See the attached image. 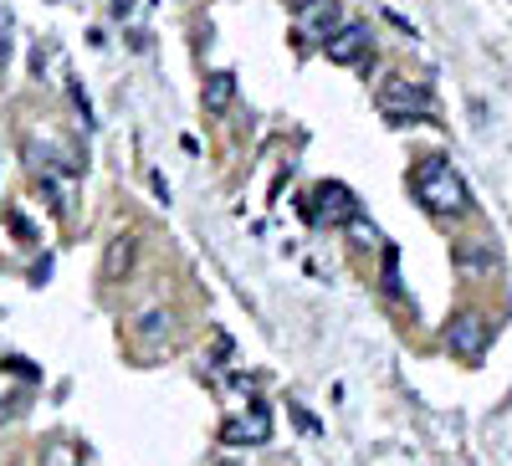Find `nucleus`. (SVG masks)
<instances>
[{
  "mask_svg": "<svg viewBox=\"0 0 512 466\" xmlns=\"http://www.w3.org/2000/svg\"><path fill=\"white\" fill-rule=\"evenodd\" d=\"M226 466H231V461H226Z\"/></svg>",
  "mask_w": 512,
  "mask_h": 466,
  "instance_id": "ddd939ff",
  "label": "nucleus"
},
{
  "mask_svg": "<svg viewBox=\"0 0 512 466\" xmlns=\"http://www.w3.org/2000/svg\"><path fill=\"white\" fill-rule=\"evenodd\" d=\"M384 287L400 292V277H395V251H384Z\"/></svg>",
  "mask_w": 512,
  "mask_h": 466,
  "instance_id": "f8f14e48",
  "label": "nucleus"
},
{
  "mask_svg": "<svg viewBox=\"0 0 512 466\" xmlns=\"http://www.w3.org/2000/svg\"><path fill=\"white\" fill-rule=\"evenodd\" d=\"M379 108H384V118L410 123V113H415V118H425V113H431V93H425V82L390 77V82L379 88Z\"/></svg>",
  "mask_w": 512,
  "mask_h": 466,
  "instance_id": "7ed1b4c3",
  "label": "nucleus"
},
{
  "mask_svg": "<svg viewBox=\"0 0 512 466\" xmlns=\"http://www.w3.org/2000/svg\"><path fill=\"white\" fill-rule=\"evenodd\" d=\"M369 26L364 21H349V26H338L333 31V41H323V47H328V62H338V67H354L364 52H369Z\"/></svg>",
  "mask_w": 512,
  "mask_h": 466,
  "instance_id": "423d86ee",
  "label": "nucleus"
},
{
  "mask_svg": "<svg viewBox=\"0 0 512 466\" xmlns=\"http://www.w3.org/2000/svg\"><path fill=\"white\" fill-rule=\"evenodd\" d=\"M303 216L313 226H354L359 221V200L349 185H338V180H323L308 190V205H303Z\"/></svg>",
  "mask_w": 512,
  "mask_h": 466,
  "instance_id": "f03ea898",
  "label": "nucleus"
},
{
  "mask_svg": "<svg viewBox=\"0 0 512 466\" xmlns=\"http://www.w3.org/2000/svg\"><path fill=\"white\" fill-rule=\"evenodd\" d=\"M231 98H236V77H231V72L205 77V113H226Z\"/></svg>",
  "mask_w": 512,
  "mask_h": 466,
  "instance_id": "6e6552de",
  "label": "nucleus"
},
{
  "mask_svg": "<svg viewBox=\"0 0 512 466\" xmlns=\"http://www.w3.org/2000/svg\"><path fill=\"white\" fill-rule=\"evenodd\" d=\"M487 344H492V323H487L482 313H456V318L446 323V349H451L456 359H482Z\"/></svg>",
  "mask_w": 512,
  "mask_h": 466,
  "instance_id": "20e7f679",
  "label": "nucleus"
},
{
  "mask_svg": "<svg viewBox=\"0 0 512 466\" xmlns=\"http://www.w3.org/2000/svg\"><path fill=\"white\" fill-rule=\"evenodd\" d=\"M303 26L333 41V26H338V0H308V6H303Z\"/></svg>",
  "mask_w": 512,
  "mask_h": 466,
  "instance_id": "0eeeda50",
  "label": "nucleus"
},
{
  "mask_svg": "<svg viewBox=\"0 0 512 466\" xmlns=\"http://www.w3.org/2000/svg\"><path fill=\"white\" fill-rule=\"evenodd\" d=\"M41 466H82V451L77 446H47L41 451Z\"/></svg>",
  "mask_w": 512,
  "mask_h": 466,
  "instance_id": "9d476101",
  "label": "nucleus"
},
{
  "mask_svg": "<svg viewBox=\"0 0 512 466\" xmlns=\"http://www.w3.org/2000/svg\"><path fill=\"white\" fill-rule=\"evenodd\" d=\"M415 200L431 210V216H461V210H472V195H466L461 175L446 159H420L415 164Z\"/></svg>",
  "mask_w": 512,
  "mask_h": 466,
  "instance_id": "f257e3e1",
  "label": "nucleus"
},
{
  "mask_svg": "<svg viewBox=\"0 0 512 466\" xmlns=\"http://www.w3.org/2000/svg\"><path fill=\"white\" fill-rule=\"evenodd\" d=\"M456 262L472 267V272H492V267H497V251L482 246V241H461V246H456Z\"/></svg>",
  "mask_w": 512,
  "mask_h": 466,
  "instance_id": "1a4fd4ad",
  "label": "nucleus"
},
{
  "mask_svg": "<svg viewBox=\"0 0 512 466\" xmlns=\"http://www.w3.org/2000/svg\"><path fill=\"white\" fill-rule=\"evenodd\" d=\"M128 246H134V241H123V236L113 241V251H108V277H118V272L128 267V257H134V251H128Z\"/></svg>",
  "mask_w": 512,
  "mask_h": 466,
  "instance_id": "9b49d317",
  "label": "nucleus"
},
{
  "mask_svg": "<svg viewBox=\"0 0 512 466\" xmlns=\"http://www.w3.org/2000/svg\"><path fill=\"white\" fill-rule=\"evenodd\" d=\"M221 441L226 446H262V441H272V410L267 405H251V410L231 415L226 426H221Z\"/></svg>",
  "mask_w": 512,
  "mask_h": 466,
  "instance_id": "39448f33",
  "label": "nucleus"
}]
</instances>
